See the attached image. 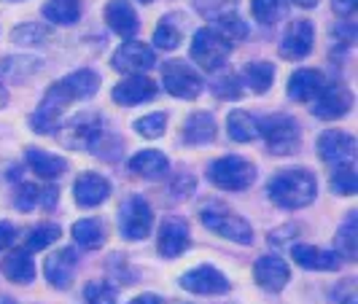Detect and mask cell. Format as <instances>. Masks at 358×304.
Segmentation results:
<instances>
[{
  "label": "cell",
  "instance_id": "681fc988",
  "mask_svg": "<svg viewBox=\"0 0 358 304\" xmlns=\"http://www.w3.org/2000/svg\"><path fill=\"white\" fill-rule=\"evenodd\" d=\"M129 304H162V299L157 294H141V296H135Z\"/></svg>",
  "mask_w": 358,
  "mask_h": 304
},
{
  "label": "cell",
  "instance_id": "db71d44e",
  "mask_svg": "<svg viewBox=\"0 0 358 304\" xmlns=\"http://www.w3.org/2000/svg\"><path fill=\"white\" fill-rule=\"evenodd\" d=\"M14 3H19V0H14Z\"/></svg>",
  "mask_w": 358,
  "mask_h": 304
},
{
  "label": "cell",
  "instance_id": "277c9868",
  "mask_svg": "<svg viewBox=\"0 0 358 304\" xmlns=\"http://www.w3.org/2000/svg\"><path fill=\"white\" fill-rule=\"evenodd\" d=\"M208 178L221 191H245L256 180V164L243 157H221L208 167Z\"/></svg>",
  "mask_w": 358,
  "mask_h": 304
},
{
  "label": "cell",
  "instance_id": "f907efd6",
  "mask_svg": "<svg viewBox=\"0 0 358 304\" xmlns=\"http://www.w3.org/2000/svg\"><path fill=\"white\" fill-rule=\"evenodd\" d=\"M294 6H299V8H315L318 6V0H291Z\"/></svg>",
  "mask_w": 358,
  "mask_h": 304
},
{
  "label": "cell",
  "instance_id": "816d5d0a",
  "mask_svg": "<svg viewBox=\"0 0 358 304\" xmlns=\"http://www.w3.org/2000/svg\"><path fill=\"white\" fill-rule=\"evenodd\" d=\"M8 106V89L0 84V108H6Z\"/></svg>",
  "mask_w": 358,
  "mask_h": 304
},
{
  "label": "cell",
  "instance_id": "b9f144b4",
  "mask_svg": "<svg viewBox=\"0 0 358 304\" xmlns=\"http://www.w3.org/2000/svg\"><path fill=\"white\" fill-rule=\"evenodd\" d=\"M84 299L87 304H116V288L103 283V280H92L84 288Z\"/></svg>",
  "mask_w": 358,
  "mask_h": 304
},
{
  "label": "cell",
  "instance_id": "ba28073f",
  "mask_svg": "<svg viewBox=\"0 0 358 304\" xmlns=\"http://www.w3.org/2000/svg\"><path fill=\"white\" fill-rule=\"evenodd\" d=\"M162 87H164L167 94H173L178 100H197L199 94H202V89H205L199 73L192 71L180 59L164 62V68H162Z\"/></svg>",
  "mask_w": 358,
  "mask_h": 304
},
{
  "label": "cell",
  "instance_id": "4fadbf2b",
  "mask_svg": "<svg viewBox=\"0 0 358 304\" xmlns=\"http://www.w3.org/2000/svg\"><path fill=\"white\" fill-rule=\"evenodd\" d=\"M157 97V84L148 75H127L110 89V100L116 106H143Z\"/></svg>",
  "mask_w": 358,
  "mask_h": 304
},
{
  "label": "cell",
  "instance_id": "f6af8a7d",
  "mask_svg": "<svg viewBox=\"0 0 358 304\" xmlns=\"http://www.w3.org/2000/svg\"><path fill=\"white\" fill-rule=\"evenodd\" d=\"M331 36L337 38L340 46H350V43L356 41V27H353L350 22H342V24H337V27L331 30Z\"/></svg>",
  "mask_w": 358,
  "mask_h": 304
},
{
  "label": "cell",
  "instance_id": "d6986e66",
  "mask_svg": "<svg viewBox=\"0 0 358 304\" xmlns=\"http://www.w3.org/2000/svg\"><path fill=\"white\" fill-rule=\"evenodd\" d=\"M43 275L54 288L68 291L76 275V251L73 248H59L57 253H52L43 264Z\"/></svg>",
  "mask_w": 358,
  "mask_h": 304
},
{
  "label": "cell",
  "instance_id": "603a6c76",
  "mask_svg": "<svg viewBox=\"0 0 358 304\" xmlns=\"http://www.w3.org/2000/svg\"><path fill=\"white\" fill-rule=\"evenodd\" d=\"M24 157H27L30 170H33L36 175H41L43 180H54V178H59L62 173H68V159L59 157V154H49V151H43V148H27Z\"/></svg>",
  "mask_w": 358,
  "mask_h": 304
},
{
  "label": "cell",
  "instance_id": "60d3db41",
  "mask_svg": "<svg viewBox=\"0 0 358 304\" xmlns=\"http://www.w3.org/2000/svg\"><path fill=\"white\" fill-rule=\"evenodd\" d=\"M17 208L22 213L33 210V208H43V186H36V183H22L17 191Z\"/></svg>",
  "mask_w": 358,
  "mask_h": 304
},
{
  "label": "cell",
  "instance_id": "f5cc1de1",
  "mask_svg": "<svg viewBox=\"0 0 358 304\" xmlns=\"http://www.w3.org/2000/svg\"><path fill=\"white\" fill-rule=\"evenodd\" d=\"M141 3H151V0H141Z\"/></svg>",
  "mask_w": 358,
  "mask_h": 304
},
{
  "label": "cell",
  "instance_id": "9c48e42d",
  "mask_svg": "<svg viewBox=\"0 0 358 304\" xmlns=\"http://www.w3.org/2000/svg\"><path fill=\"white\" fill-rule=\"evenodd\" d=\"M353 108V92L348 89V84L334 81V84H323L321 92L313 100V116H318L323 122H337L342 116H348Z\"/></svg>",
  "mask_w": 358,
  "mask_h": 304
},
{
  "label": "cell",
  "instance_id": "1f68e13d",
  "mask_svg": "<svg viewBox=\"0 0 358 304\" xmlns=\"http://www.w3.org/2000/svg\"><path fill=\"white\" fill-rule=\"evenodd\" d=\"M43 17L52 24H73L81 17V3L78 0H49L43 6Z\"/></svg>",
  "mask_w": 358,
  "mask_h": 304
},
{
  "label": "cell",
  "instance_id": "c3c4849f",
  "mask_svg": "<svg viewBox=\"0 0 358 304\" xmlns=\"http://www.w3.org/2000/svg\"><path fill=\"white\" fill-rule=\"evenodd\" d=\"M358 8V0H334V14L340 17H353Z\"/></svg>",
  "mask_w": 358,
  "mask_h": 304
},
{
  "label": "cell",
  "instance_id": "44dd1931",
  "mask_svg": "<svg viewBox=\"0 0 358 304\" xmlns=\"http://www.w3.org/2000/svg\"><path fill=\"white\" fill-rule=\"evenodd\" d=\"M291 256H294V261H296L299 267L310 269V272H334V269H340V264H342V259L337 253L321 251V248H315V245H294V248H291Z\"/></svg>",
  "mask_w": 358,
  "mask_h": 304
},
{
  "label": "cell",
  "instance_id": "7402d4cb",
  "mask_svg": "<svg viewBox=\"0 0 358 304\" xmlns=\"http://www.w3.org/2000/svg\"><path fill=\"white\" fill-rule=\"evenodd\" d=\"M323 87V73L315 68H299L288 78V97L296 103H310Z\"/></svg>",
  "mask_w": 358,
  "mask_h": 304
},
{
  "label": "cell",
  "instance_id": "d6a6232c",
  "mask_svg": "<svg viewBox=\"0 0 358 304\" xmlns=\"http://www.w3.org/2000/svg\"><path fill=\"white\" fill-rule=\"evenodd\" d=\"M243 78L256 94H264L275 81V68L269 62H248L243 68Z\"/></svg>",
  "mask_w": 358,
  "mask_h": 304
},
{
  "label": "cell",
  "instance_id": "2e32d148",
  "mask_svg": "<svg viewBox=\"0 0 358 304\" xmlns=\"http://www.w3.org/2000/svg\"><path fill=\"white\" fill-rule=\"evenodd\" d=\"M313 43H315V27L313 22L307 19H299L294 22L286 30V36L280 41V57L283 59H305L307 54L313 52Z\"/></svg>",
  "mask_w": 358,
  "mask_h": 304
},
{
  "label": "cell",
  "instance_id": "4dcf8cb0",
  "mask_svg": "<svg viewBox=\"0 0 358 304\" xmlns=\"http://www.w3.org/2000/svg\"><path fill=\"white\" fill-rule=\"evenodd\" d=\"M41 65L43 62L36 57H6V59H0V73L11 81H27L30 75L41 71Z\"/></svg>",
  "mask_w": 358,
  "mask_h": 304
},
{
  "label": "cell",
  "instance_id": "ffe728a7",
  "mask_svg": "<svg viewBox=\"0 0 358 304\" xmlns=\"http://www.w3.org/2000/svg\"><path fill=\"white\" fill-rule=\"evenodd\" d=\"M106 24L119 38H132L138 36V30H141V19H138L135 8L127 0H108Z\"/></svg>",
  "mask_w": 358,
  "mask_h": 304
},
{
  "label": "cell",
  "instance_id": "4316f807",
  "mask_svg": "<svg viewBox=\"0 0 358 304\" xmlns=\"http://www.w3.org/2000/svg\"><path fill=\"white\" fill-rule=\"evenodd\" d=\"M227 132L234 143H251L259 138V119L248 110H232L227 116Z\"/></svg>",
  "mask_w": 358,
  "mask_h": 304
},
{
  "label": "cell",
  "instance_id": "6da1fadb",
  "mask_svg": "<svg viewBox=\"0 0 358 304\" xmlns=\"http://www.w3.org/2000/svg\"><path fill=\"white\" fill-rule=\"evenodd\" d=\"M97 89H100V75L94 71H87V68L59 78L57 84L49 87L38 110L30 116V126L38 135H52V132H57L59 116L65 113V108L73 103H81V100H90L97 94Z\"/></svg>",
  "mask_w": 358,
  "mask_h": 304
},
{
  "label": "cell",
  "instance_id": "3957f363",
  "mask_svg": "<svg viewBox=\"0 0 358 304\" xmlns=\"http://www.w3.org/2000/svg\"><path fill=\"white\" fill-rule=\"evenodd\" d=\"M199 218H202V224H205L210 232L218 234V237H224V240H232L237 245H251L253 243V226L240 213L229 210L227 205L208 202V205L199 210Z\"/></svg>",
  "mask_w": 358,
  "mask_h": 304
},
{
  "label": "cell",
  "instance_id": "d590c367",
  "mask_svg": "<svg viewBox=\"0 0 358 304\" xmlns=\"http://www.w3.org/2000/svg\"><path fill=\"white\" fill-rule=\"evenodd\" d=\"M57 240H59V226H57V224H41L36 229H30L27 240H24V251L27 253L46 251Z\"/></svg>",
  "mask_w": 358,
  "mask_h": 304
},
{
  "label": "cell",
  "instance_id": "f35d334b",
  "mask_svg": "<svg viewBox=\"0 0 358 304\" xmlns=\"http://www.w3.org/2000/svg\"><path fill=\"white\" fill-rule=\"evenodd\" d=\"M213 92H215V97H221V100H240V97L245 94V87H243L240 75L224 73V75H218L213 81Z\"/></svg>",
  "mask_w": 358,
  "mask_h": 304
},
{
  "label": "cell",
  "instance_id": "30bf717a",
  "mask_svg": "<svg viewBox=\"0 0 358 304\" xmlns=\"http://www.w3.org/2000/svg\"><path fill=\"white\" fill-rule=\"evenodd\" d=\"M180 288L189 294H197V296H224V294H229L232 283L224 272H218L210 264H202V267H194L186 275H180Z\"/></svg>",
  "mask_w": 358,
  "mask_h": 304
},
{
  "label": "cell",
  "instance_id": "f1b7e54d",
  "mask_svg": "<svg viewBox=\"0 0 358 304\" xmlns=\"http://www.w3.org/2000/svg\"><path fill=\"white\" fill-rule=\"evenodd\" d=\"M71 234L73 240H76V245H81L87 251H94V248H100L106 243V226L97 218H81V221H76Z\"/></svg>",
  "mask_w": 358,
  "mask_h": 304
},
{
  "label": "cell",
  "instance_id": "7c38bea8",
  "mask_svg": "<svg viewBox=\"0 0 358 304\" xmlns=\"http://www.w3.org/2000/svg\"><path fill=\"white\" fill-rule=\"evenodd\" d=\"M57 132H59V140H62L65 148H90V151L106 135L103 132V119L100 116H90V113L73 119L71 124H65Z\"/></svg>",
  "mask_w": 358,
  "mask_h": 304
},
{
  "label": "cell",
  "instance_id": "5bb4252c",
  "mask_svg": "<svg viewBox=\"0 0 358 304\" xmlns=\"http://www.w3.org/2000/svg\"><path fill=\"white\" fill-rule=\"evenodd\" d=\"M253 280L259 283V288H264L269 294H278L288 286L291 269L280 256H262L253 264Z\"/></svg>",
  "mask_w": 358,
  "mask_h": 304
},
{
  "label": "cell",
  "instance_id": "d4e9b609",
  "mask_svg": "<svg viewBox=\"0 0 358 304\" xmlns=\"http://www.w3.org/2000/svg\"><path fill=\"white\" fill-rule=\"evenodd\" d=\"M129 170H132L135 175H143V178H162V175L170 170V161H167V157H164L162 151H157V148H145V151L132 154Z\"/></svg>",
  "mask_w": 358,
  "mask_h": 304
},
{
  "label": "cell",
  "instance_id": "e575fe53",
  "mask_svg": "<svg viewBox=\"0 0 358 304\" xmlns=\"http://www.w3.org/2000/svg\"><path fill=\"white\" fill-rule=\"evenodd\" d=\"M331 191L340 194V197H353L358 191V175L350 161L337 164V170L331 173Z\"/></svg>",
  "mask_w": 358,
  "mask_h": 304
},
{
  "label": "cell",
  "instance_id": "5b68a950",
  "mask_svg": "<svg viewBox=\"0 0 358 304\" xmlns=\"http://www.w3.org/2000/svg\"><path fill=\"white\" fill-rule=\"evenodd\" d=\"M259 138H264L267 148L278 157L294 154L302 143V132H299L296 119L286 116V113H275V116H267V119H259Z\"/></svg>",
  "mask_w": 358,
  "mask_h": 304
},
{
  "label": "cell",
  "instance_id": "7dc6e473",
  "mask_svg": "<svg viewBox=\"0 0 358 304\" xmlns=\"http://www.w3.org/2000/svg\"><path fill=\"white\" fill-rule=\"evenodd\" d=\"M173 191H176L178 197L192 194V191H194V178H192V175H180V178L176 180V186H173Z\"/></svg>",
  "mask_w": 358,
  "mask_h": 304
},
{
  "label": "cell",
  "instance_id": "cb8c5ba5",
  "mask_svg": "<svg viewBox=\"0 0 358 304\" xmlns=\"http://www.w3.org/2000/svg\"><path fill=\"white\" fill-rule=\"evenodd\" d=\"M213 138H215V119L208 110H194L183 122V140L189 145L213 143Z\"/></svg>",
  "mask_w": 358,
  "mask_h": 304
},
{
  "label": "cell",
  "instance_id": "ab89813d",
  "mask_svg": "<svg viewBox=\"0 0 358 304\" xmlns=\"http://www.w3.org/2000/svg\"><path fill=\"white\" fill-rule=\"evenodd\" d=\"M164 126H167V113H148V116L135 119L132 129H135L138 135L148 138V140H157V138H162Z\"/></svg>",
  "mask_w": 358,
  "mask_h": 304
},
{
  "label": "cell",
  "instance_id": "8992f818",
  "mask_svg": "<svg viewBox=\"0 0 358 304\" xmlns=\"http://www.w3.org/2000/svg\"><path fill=\"white\" fill-rule=\"evenodd\" d=\"M232 54V43L227 38L218 36L215 27H202L192 38V59L197 62L202 71H218Z\"/></svg>",
  "mask_w": 358,
  "mask_h": 304
},
{
  "label": "cell",
  "instance_id": "52a82bcc",
  "mask_svg": "<svg viewBox=\"0 0 358 304\" xmlns=\"http://www.w3.org/2000/svg\"><path fill=\"white\" fill-rule=\"evenodd\" d=\"M151 229H154L151 205L143 197H138V194L127 197L122 202V208H119V232H122V237L138 243V240H145L151 234Z\"/></svg>",
  "mask_w": 358,
  "mask_h": 304
},
{
  "label": "cell",
  "instance_id": "74e56055",
  "mask_svg": "<svg viewBox=\"0 0 358 304\" xmlns=\"http://www.w3.org/2000/svg\"><path fill=\"white\" fill-rule=\"evenodd\" d=\"M215 30H218V36L227 38L229 43H234V41H245V38H248V24L237 17L234 11L232 14H227V17L215 19Z\"/></svg>",
  "mask_w": 358,
  "mask_h": 304
},
{
  "label": "cell",
  "instance_id": "e0dca14e",
  "mask_svg": "<svg viewBox=\"0 0 358 304\" xmlns=\"http://www.w3.org/2000/svg\"><path fill=\"white\" fill-rule=\"evenodd\" d=\"M159 253L164 259H178L180 253H186L189 248V224L186 218L170 215L164 218L159 226Z\"/></svg>",
  "mask_w": 358,
  "mask_h": 304
},
{
  "label": "cell",
  "instance_id": "ac0fdd59",
  "mask_svg": "<svg viewBox=\"0 0 358 304\" xmlns=\"http://www.w3.org/2000/svg\"><path fill=\"white\" fill-rule=\"evenodd\" d=\"M73 197L78 208H97L110 197V183L97 173H81L73 183Z\"/></svg>",
  "mask_w": 358,
  "mask_h": 304
},
{
  "label": "cell",
  "instance_id": "836d02e7",
  "mask_svg": "<svg viewBox=\"0 0 358 304\" xmlns=\"http://www.w3.org/2000/svg\"><path fill=\"white\" fill-rule=\"evenodd\" d=\"M251 14L259 24H278L288 14L286 0H251Z\"/></svg>",
  "mask_w": 358,
  "mask_h": 304
},
{
  "label": "cell",
  "instance_id": "7bdbcfd3",
  "mask_svg": "<svg viewBox=\"0 0 358 304\" xmlns=\"http://www.w3.org/2000/svg\"><path fill=\"white\" fill-rule=\"evenodd\" d=\"M234 3H237V0H197V11L202 17H208L215 22V19L232 14Z\"/></svg>",
  "mask_w": 358,
  "mask_h": 304
},
{
  "label": "cell",
  "instance_id": "9a60e30c",
  "mask_svg": "<svg viewBox=\"0 0 358 304\" xmlns=\"http://www.w3.org/2000/svg\"><path fill=\"white\" fill-rule=\"evenodd\" d=\"M356 154V138L342 129H326L318 138V157L329 164H342L350 161Z\"/></svg>",
  "mask_w": 358,
  "mask_h": 304
},
{
  "label": "cell",
  "instance_id": "8d00e7d4",
  "mask_svg": "<svg viewBox=\"0 0 358 304\" xmlns=\"http://www.w3.org/2000/svg\"><path fill=\"white\" fill-rule=\"evenodd\" d=\"M52 38V30L49 27H43V24H30V22H24V24H19L17 30H11V41L14 43H22V46H38V43H43V41H49Z\"/></svg>",
  "mask_w": 358,
  "mask_h": 304
},
{
  "label": "cell",
  "instance_id": "484cf974",
  "mask_svg": "<svg viewBox=\"0 0 358 304\" xmlns=\"http://www.w3.org/2000/svg\"><path fill=\"white\" fill-rule=\"evenodd\" d=\"M3 275L11 280V283H19V286H27L36 280V261L30 259L27 251H14L6 256L3 261Z\"/></svg>",
  "mask_w": 358,
  "mask_h": 304
},
{
  "label": "cell",
  "instance_id": "83f0119b",
  "mask_svg": "<svg viewBox=\"0 0 358 304\" xmlns=\"http://www.w3.org/2000/svg\"><path fill=\"white\" fill-rule=\"evenodd\" d=\"M334 248H337V256L345 259V261H353L358 256V215L348 213L345 224H342L337 234H334Z\"/></svg>",
  "mask_w": 358,
  "mask_h": 304
},
{
  "label": "cell",
  "instance_id": "ee69618b",
  "mask_svg": "<svg viewBox=\"0 0 358 304\" xmlns=\"http://www.w3.org/2000/svg\"><path fill=\"white\" fill-rule=\"evenodd\" d=\"M331 299L337 304H358V283L356 277H345L342 283L334 286L331 291Z\"/></svg>",
  "mask_w": 358,
  "mask_h": 304
},
{
  "label": "cell",
  "instance_id": "f546056e",
  "mask_svg": "<svg viewBox=\"0 0 358 304\" xmlns=\"http://www.w3.org/2000/svg\"><path fill=\"white\" fill-rule=\"evenodd\" d=\"M183 17L180 14H167L159 19L157 30H154V46H159L164 52H173L180 46V38H183V27H180Z\"/></svg>",
  "mask_w": 358,
  "mask_h": 304
},
{
  "label": "cell",
  "instance_id": "bcb514c9",
  "mask_svg": "<svg viewBox=\"0 0 358 304\" xmlns=\"http://www.w3.org/2000/svg\"><path fill=\"white\" fill-rule=\"evenodd\" d=\"M14 237H17V229H14V224H8V221H0V251H6V248L14 243Z\"/></svg>",
  "mask_w": 358,
  "mask_h": 304
},
{
  "label": "cell",
  "instance_id": "7a4b0ae2",
  "mask_svg": "<svg viewBox=\"0 0 358 304\" xmlns=\"http://www.w3.org/2000/svg\"><path fill=\"white\" fill-rule=\"evenodd\" d=\"M267 194L275 205H280L286 210H299V208H307L313 199L318 197V180L305 167L280 170L269 178Z\"/></svg>",
  "mask_w": 358,
  "mask_h": 304
},
{
  "label": "cell",
  "instance_id": "8fae6325",
  "mask_svg": "<svg viewBox=\"0 0 358 304\" xmlns=\"http://www.w3.org/2000/svg\"><path fill=\"white\" fill-rule=\"evenodd\" d=\"M154 65H157V54L141 41H127L110 57V68L129 75H145V71H151Z\"/></svg>",
  "mask_w": 358,
  "mask_h": 304
}]
</instances>
